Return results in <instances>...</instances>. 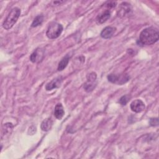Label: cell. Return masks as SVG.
<instances>
[{"label": "cell", "mask_w": 159, "mask_h": 159, "mask_svg": "<svg viewBox=\"0 0 159 159\" xmlns=\"http://www.w3.org/2000/svg\"><path fill=\"white\" fill-rule=\"evenodd\" d=\"M150 124L152 126H157L158 125V118H152V119H150Z\"/></svg>", "instance_id": "18"}, {"label": "cell", "mask_w": 159, "mask_h": 159, "mask_svg": "<svg viewBox=\"0 0 159 159\" xmlns=\"http://www.w3.org/2000/svg\"><path fill=\"white\" fill-rule=\"evenodd\" d=\"M111 17V12L109 9L104 11V12H102L101 14H99L97 19H96V21L98 24H101L104 23L107 19H109Z\"/></svg>", "instance_id": "11"}, {"label": "cell", "mask_w": 159, "mask_h": 159, "mask_svg": "<svg viewBox=\"0 0 159 159\" xmlns=\"http://www.w3.org/2000/svg\"><path fill=\"white\" fill-rule=\"evenodd\" d=\"M116 29L113 27H111V26L106 27L101 31V34H100L101 37L105 39H109L114 35V32H116Z\"/></svg>", "instance_id": "10"}, {"label": "cell", "mask_w": 159, "mask_h": 159, "mask_svg": "<svg viewBox=\"0 0 159 159\" xmlns=\"http://www.w3.org/2000/svg\"><path fill=\"white\" fill-rule=\"evenodd\" d=\"M145 104L140 99H135L130 103L131 110L136 113L141 112L145 109Z\"/></svg>", "instance_id": "8"}, {"label": "cell", "mask_w": 159, "mask_h": 159, "mask_svg": "<svg viewBox=\"0 0 159 159\" xmlns=\"http://www.w3.org/2000/svg\"><path fill=\"white\" fill-rule=\"evenodd\" d=\"M52 125H53V121L52 120V119L50 118H47L44 119L42 121V122L41 123L40 127L43 131L47 132L51 129Z\"/></svg>", "instance_id": "14"}, {"label": "cell", "mask_w": 159, "mask_h": 159, "mask_svg": "<svg viewBox=\"0 0 159 159\" xmlns=\"http://www.w3.org/2000/svg\"><path fill=\"white\" fill-rule=\"evenodd\" d=\"M130 99V96L129 94H125L124 96H122L119 99V103L123 106L126 105V104L129 102Z\"/></svg>", "instance_id": "17"}, {"label": "cell", "mask_w": 159, "mask_h": 159, "mask_svg": "<svg viewBox=\"0 0 159 159\" xmlns=\"http://www.w3.org/2000/svg\"><path fill=\"white\" fill-rule=\"evenodd\" d=\"M43 21V15H38L34 19V20L31 24V27H36L40 25H41L42 24Z\"/></svg>", "instance_id": "15"}, {"label": "cell", "mask_w": 159, "mask_h": 159, "mask_svg": "<svg viewBox=\"0 0 159 159\" xmlns=\"http://www.w3.org/2000/svg\"><path fill=\"white\" fill-rule=\"evenodd\" d=\"M97 75L94 72H91L87 76V81L84 84L83 88L87 92L92 91L96 87L97 84Z\"/></svg>", "instance_id": "5"}, {"label": "cell", "mask_w": 159, "mask_h": 159, "mask_svg": "<svg viewBox=\"0 0 159 159\" xmlns=\"http://www.w3.org/2000/svg\"><path fill=\"white\" fill-rule=\"evenodd\" d=\"M70 58V56L69 54H67L64 57H63V58L59 61L57 69L58 71H62L66 67L69 62Z\"/></svg>", "instance_id": "13"}, {"label": "cell", "mask_w": 159, "mask_h": 159, "mask_svg": "<svg viewBox=\"0 0 159 159\" xmlns=\"http://www.w3.org/2000/svg\"><path fill=\"white\" fill-rule=\"evenodd\" d=\"M131 11L132 7L130 4L127 2H124L120 4L119 10L117 11V14L119 17H122L130 14Z\"/></svg>", "instance_id": "7"}, {"label": "cell", "mask_w": 159, "mask_h": 159, "mask_svg": "<svg viewBox=\"0 0 159 159\" xmlns=\"http://www.w3.org/2000/svg\"><path fill=\"white\" fill-rule=\"evenodd\" d=\"M53 114L55 117L59 120L61 119V118L63 117L65 114V111H64L63 107L61 103H58L55 106Z\"/></svg>", "instance_id": "12"}, {"label": "cell", "mask_w": 159, "mask_h": 159, "mask_svg": "<svg viewBox=\"0 0 159 159\" xmlns=\"http://www.w3.org/2000/svg\"><path fill=\"white\" fill-rule=\"evenodd\" d=\"M20 15V9L17 7L12 8L2 23V27L6 30H9L17 21Z\"/></svg>", "instance_id": "2"}, {"label": "cell", "mask_w": 159, "mask_h": 159, "mask_svg": "<svg viewBox=\"0 0 159 159\" xmlns=\"http://www.w3.org/2000/svg\"><path fill=\"white\" fill-rule=\"evenodd\" d=\"M130 79V76L126 73H122L120 75L110 74L107 76V80L109 81L116 83L119 85H122L127 83Z\"/></svg>", "instance_id": "4"}, {"label": "cell", "mask_w": 159, "mask_h": 159, "mask_svg": "<svg viewBox=\"0 0 159 159\" xmlns=\"http://www.w3.org/2000/svg\"><path fill=\"white\" fill-rule=\"evenodd\" d=\"M116 2H114V1H110V2H107V7L108 8H112L114 7L116 5Z\"/></svg>", "instance_id": "19"}, {"label": "cell", "mask_w": 159, "mask_h": 159, "mask_svg": "<svg viewBox=\"0 0 159 159\" xmlns=\"http://www.w3.org/2000/svg\"><path fill=\"white\" fill-rule=\"evenodd\" d=\"M63 27L61 24L58 22L51 23L46 31V35L48 39H54L58 38L61 34Z\"/></svg>", "instance_id": "3"}, {"label": "cell", "mask_w": 159, "mask_h": 159, "mask_svg": "<svg viewBox=\"0 0 159 159\" xmlns=\"http://www.w3.org/2000/svg\"><path fill=\"white\" fill-rule=\"evenodd\" d=\"M44 57V50L42 48H39L30 55V60L32 63H39L41 61Z\"/></svg>", "instance_id": "6"}, {"label": "cell", "mask_w": 159, "mask_h": 159, "mask_svg": "<svg viewBox=\"0 0 159 159\" xmlns=\"http://www.w3.org/2000/svg\"><path fill=\"white\" fill-rule=\"evenodd\" d=\"M158 30L153 27L144 29L140 34L139 43L141 45H150L158 40Z\"/></svg>", "instance_id": "1"}, {"label": "cell", "mask_w": 159, "mask_h": 159, "mask_svg": "<svg viewBox=\"0 0 159 159\" xmlns=\"http://www.w3.org/2000/svg\"><path fill=\"white\" fill-rule=\"evenodd\" d=\"M63 81V78L61 76H58L53 80H52L51 81L48 83L45 86V89L47 91H50L53 89L57 88L60 86L61 83Z\"/></svg>", "instance_id": "9"}, {"label": "cell", "mask_w": 159, "mask_h": 159, "mask_svg": "<svg viewBox=\"0 0 159 159\" xmlns=\"http://www.w3.org/2000/svg\"><path fill=\"white\" fill-rule=\"evenodd\" d=\"M13 128V125L12 123L10 122H7L4 124V128L2 129L3 130H4V134H10L12 131V129Z\"/></svg>", "instance_id": "16"}]
</instances>
